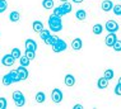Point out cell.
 <instances>
[{"label":"cell","instance_id":"cell-10","mask_svg":"<svg viewBox=\"0 0 121 109\" xmlns=\"http://www.w3.org/2000/svg\"><path fill=\"white\" fill-rule=\"evenodd\" d=\"M24 46H26V49H29V51H36L37 49V43L33 39H26Z\"/></svg>","mask_w":121,"mask_h":109},{"label":"cell","instance_id":"cell-3","mask_svg":"<svg viewBox=\"0 0 121 109\" xmlns=\"http://www.w3.org/2000/svg\"><path fill=\"white\" fill-rule=\"evenodd\" d=\"M51 48H52V51H54L55 53H59V52L65 51V49L68 48V44H66V42H65L64 39L60 38V39H59V41L56 42V43L51 46Z\"/></svg>","mask_w":121,"mask_h":109},{"label":"cell","instance_id":"cell-21","mask_svg":"<svg viewBox=\"0 0 121 109\" xmlns=\"http://www.w3.org/2000/svg\"><path fill=\"white\" fill-rule=\"evenodd\" d=\"M42 6L45 9H54L55 3H54V0H43L42 1Z\"/></svg>","mask_w":121,"mask_h":109},{"label":"cell","instance_id":"cell-35","mask_svg":"<svg viewBox=\"0 0 121 109\" xmlns=\"http://www.w3.org/2000/svg\"><path fill=\"white\" fill-rule=\"evenodd\" d=\"M73 109H83V105L82 104H75Z\"/></svg>","mask_w":121,"mask_h":109},{"label":"cell","instance_id":"cell-39","mask_svg":"<svg viewBox=\"0 0 121 109\" xmlns=\"http://www.w3.org/2000/svg\"><path fill=\"white\" fill-rule=\"evenodd\" d=\"M0 34H1V32H0Z\"/></svg>","mask_w":121,"mask_h":109},{"label":"cell","instance_id":"cell-25","mask_svg":"<svg viewBox=\"0 0 121 109\" xmlns=\"http://www.w3.org/2000/svg\"><path fill=\"white\" fill-rule=\"evenodd\" d=\"M29 58L27 57V56H21V58H19V64H21V66H26V67H27V66H29Z\"/></svg>","mask_w":121,"mask_h":109},{"label":"cell","instance_id":"cell-15","mask_svg":"<svg viewBox=\"0 0 121 109\" xmlns=\"http://www.w3.org/2000/svg\"><path fill=\"white\" fill-rule=\"evenodd\" d=\"M45 100H46V94H45L43 91H38V93L36 94V101H37L38 104H42V103H45Z\"/></svg>","mask_w":121,"mask_h":109},{"label":"cell","instance_id":"cell-23","mask_svg":"<svg viewBox=\"0 0 121 109\" xmlns=\"http://www.w3.org/2000/svg\"><path fill=\"white\" fill-rule=\"evenodd\" d=\"M103 76L110 81V80H112V79H113V76H115V72H113V70H111V69H107V70H104Z\"/></svg>","mask_w":121,"mask_h":109},{"label":"cell","instance_id":"cell-26","mask_svg":"<svg viewBox=\"0 0 121 109\" xmlns=\"http://www.w3.org/2000/svg\"><path fill=\"white\" fill-rule=\"evenodd\" d=\"M9 74H10V76H12L13 82H19V81H21V79H19V76H18L17 70H12V71H9Z\"/></svg>","mask_w":121,"mask_h":109},{"label":"cell","instance_id":"cell-38","mask_svg":"<svg viewBox=\"0 0 121 109\" xmlns=\"http://www.w3.org/2000/svg\"><path fill=\"white\" fill-rule=\"evenodd\" d=\"M119 82H120V84H121V77H120V79H119Z\"/></svg>","mask_w":121,"mask_h":109},{"label":"cell","instance_id":"cell-5","mask_svg":"<svg viewBox=\"0 0 121 109\" xmlns=\"http://www.w3.org/2000/svg\"><path fill=\"white\" fill-rule=\"evenodd\" d=\"M104 28L108 31V33H116L119 31V24L116 20H107L104 24Z\"/></svg>","mask_w":121,"mask_h":109},{"label":"cell","instance_id":"cell-27","mask_svg":"<svg viewBox=\"0 0 121 109\" xmlns=\"http://www.w3.org/2000/svg\"><path fill=\"white\" fill-rule=\"evenodd\" d=\"M12 55H13V57L15 58V60H19L21 58V56H22V52H21V49L17 48V47H14L12 49Z\"/></svg>","mask_w":121,"mask_h":109},{"label":"cell","instance_id":"cell-30","mask_svg":"<svg viewBox=\"0 0 121 109\" xmlns=\"http://www.w3.org/2000/svg\"><path fill=\"white\" fill-rule=\"evenodd\" d=\"M26 56L29 58V60H35L36 57V51H29V49H26Z\"/></svg>","mask_w":121,"mask_h":109},{"label":"cell","instance_id":"cell-29","mask_svg":"<svg viewBox=\"0 0 121 109\" xmlns=\"http://www.w3.org/2000/svg\"><path fill=\"white\" fill-rule=\"evenodd\" d=\"M52 14H55V15H57V16H63V15H65L64 14V12H63V9H61V6H57V8H55L54 9V13Z\"/></svg>","mask_w":121,"mask_h":109},{"label":"cell","instance_id":"cell-24","mask_svg":"<svg viewBox=\"0 0 121 109\" xmlns=\"http://www.w3.org/2000/svg\"><path fill=\"white\" fill-rule=\"evenodd\" d=\"M50 31H48V29H42V31L40 32V38L42 39V41H45V39H47L48 37H50Z\"/></svg>","mask_w":121,"mask_h":109},{"label":"cell","instance_id":"cell-14","mask_svg":"<svg viewBox=\"0 0 121 109\" xmlns=\"http://www.w3.org/2000/svg\"><path fill=\"white\" fill-rule=\"evenodd\" d=\"M97 86L99 88V89H106L107 86H108V80H107L106 77H101V79H98V81H97Z\"/></svg>","mask_w":121,"mask_h":109},{"label":"cell","instance_id":"cell-18","mask_svg":"<svg viewBox=\"0 0 121 109\" xmlns=\"http://www.w3.org/2000/svg\"><path fill=\"white\" fill-rule=\"evenodd\" d=\"M92 32H93V34H101V33L103 32V25L102 24H99V23H97V24H94L93 25V28H92Z\"/></svg>","mask_w":121,"mask_h":109},{"label":"cell","instance_id":"cell-4","mask_svg":"<svg viewBox=\"0 0 121 109\" xmlns=\"http://www.w3.org/2000/svg\"><path fill=\"white\" fill-rule=\"evenodd\" d=\"M63 98H64V95H63V91H61L60 89H59V88L52 89V93H51V99H52V101H54L55 104L61 103V101H63Z\"/></svg>","mask_w":121,"mask_h":109},{"label":"cell","instance_id":"cell-34","mask_svg":"<svg viewBox=\"0 0 121 109\" xmlns=\"http://www.w3.org/2000/svg\"><path fill=\"white\" fill-rule=\"evenodd\" d=\"M115 94L121 97V84H120V82H117V85L115 86Z\"/></svg>","mask_w":121,"mask_h":109},{"label":"cell","instance_id":"cell-16","mask_svg":"<svg viewBox=\"0 0 121 109\" xmlns=\"http://www.w3.org/2000/svg\"><path fill=\"white\" fill-rule=\"evenodd\" d=\"M9 19H10V22H13V23L19 22V19H21V14H19V12H17V10L12 12L10 14H9Z\"/></svg>","mask_w":121,"mask_h":109},{"label":"cell","instance_id":"cell-2","mask_svg":"<svg viewBox=\"0 0 121 109\" xmlns=\"http://www.w3.org/2000/svg\"><path fill=\"white\" fill-rule=\"evenodd\" d=\"M12 98H13V100H14V103H15V105H17L18 108H22L26 104V99H24V95H23L22 91H19V90L13 91Z\"/></svg>","mask_w":121,"mask_h":109},{"label":"cell","instance_id":"cell-22","mask_svg":"<svg viewBox=\"0 0 121 109\" xmlns=\"http://www.w3.org/2000/svg\"><path fill=\"white\" fill-rule=\"evenodd\" d=\"M61 6V9H63V12H64V14H69V13L71 12V4L70 3H68V1H65L63 5H60Z\"/></svg>","mask_w":121,"mask_h":109},{"label":"cell","instance_id":"cell-6","mask_svg":"<svg viewBox=\"0 0 121 109\" xmlns=\"http://www.w3.org/2000/svg\"><path fill=\"white\" fill-rule=\"evenodd\" d=\"M14 62H15V58L13 57V55H5L4 57L1 58V64L3 66H6V67H10V66L14 65Z\"/></svg>","mask_w":121,"mask_h":109},{"label":"cell","instance_id":"cell-8","mask_svg":"<svg viewBox=\"0 0 121 109\" xmlns=\"http://www.w3.org/2000/svg\"><path fill=\"white\" fill-rule=\"evenodd\" d=\"M116 41H117V37H116L115 33H108L106 39H104V43H106V46H108V47H112Z\"/></svg>","mask_w":121,"mask_h":109},{"label":"cell","instance_id":"cell-32","mask_svg":"<svg viewBox=\"0 0 121 109\" xmlns=\"http://www.w3.org/2000/svg\"><path fill=\"white\" fill-rule=\"evenodd\" d=\"M112 10L113 13H115V15H121V5H113V8H112Z\"/></svg>","mask_w":121,"mask_h":109},{"label":"cell","instance_id":"cell-37","mask_svg":"<svg viewBox=\"0 0 121 109\" xmlns=\"http://www.w3.org/2000/svg\"><path fill=\"white\" fill-rule=\"evenodd\" d=\"M60 1H63V3H65V1H69V0H60Z\"/></svg>","mask_w":121,"mask_h":109},{"label":"cell","instance_id":"cell-13","mask_svg":"<svg viewBox=\"0 0 121 109\" xmlns=\"http://www.w3.org/2000/svg\"><path fill=\"white\" fill-rule=\"evenodd\" d=\"M32 27H33V31L36 33H40L42 29H43V23L40 22V20H35L32 23Z\"/></svg>","mask_w":121,"mask_h":109},{"label":"cell","instance_id":"cell-11","mask_svg":"<svg viewBox=\"0 0 121 109\" xmlns=\"http://www.w3.org/2000/svg\"><path fill=\"white\" fill-rule=\"evenodd\" d=\"M83 47V42H82L80 38H74L73 42H71V48L74 51H79V49Z\"/></svg>","mask_w":121,"mask_h":109},{"label":"cell","instance_id":"cell-19","mask_svg":"<svg viewBox=\"0 0 121 109\" xmlns=\"http://www.w3.org/2000/svg\"><path fill=\"white\" fill-rule=\"evenodd\" d=\"M13 84V80H12V76H10V74H5L4 75V77H3V85H5V86H9V85H12Z\"/></svg>","mask_w":121,"mask_h":109},{"label":"cell","instance_id":"cell-17","mask_svg":"<svg viewBox=\"0 0 121 109\" xmlns=\"http://www.w3.org/2000/svg\"><path fill=\"white\" fill-rule=\"evenodd\" d=\"M59 39H60V38H59L57 37V36H50V37H48L47 39H45V43H46L47 46H52V44H55V43H56V42L59 41Z\"/></svg>","mask_w":121,"mask_h":109},{"label":"cell","instance_id":"cell-1","mask_svg":"<svg viewBox=\"0 0 121 109\" xmlns=\"http://www.w3.org/2000/svg\"><path fill=\"white\" fill-rule=\"evenodd\" d=\"M48 27H50V31L57 33L63 29V22H61V18L55 14H51L48 16Z\"/></svg>","mask_w":121,"mask_h":109},{"label":"cell","instance_id":"cell-7","mask_svg":"<svg viewBox=\"0 0 121 109\" xmlns=\"http://www.w3.org/2000/svg\"><path fill=\"white\" fill-rule=\"evenodd\" d=\"M17 72H18V76H19V79H21V81L27 80V79H28L29 72H28V70H27V67H26V66H21V67H18L17 69Z\"/></svg>","mask_w":121,"mask_h":109},{"label":"cell","instance_id":"cell-28","mask_svg":"<svg viewBox=\"0 0 121 109\" xmlns=\"http://www.w3.org/2000/svg\"><path fill=\"white\" fill-rule=\"evenodd\" d=\"M6 8H8V1L6 0H0V14L4 13L6 10Z\"/></svg>","mask_w":121,"mask_h":109},{"label":"cell","instance_id":"cell-12","mask_svg":"<svg viewBox=\"0 0 121 109\" xmlns=\"http://www.w3.org/2000/svg\"><path fill=\"white\" fill-rule=\"evenodd\" d=\"M64 82H65V85H66V86L71 88V86H74V85H75V77L73 76V75L68 74L66 76H65V80H64Z\"/></svg>","mask_w":121,"mask_h":109},{"label":"cell","instance_id":"cell-9","mask_svg":"<svg viewBox=\"0 0 121 109\" xmlns=\"http://www.w3.org/2000/svg\"><path fill=\"white\" fill-rule=\"evenodd\" d=\"M113 5H115V4H113L111 0H103L102 4H101V8H102L103 12H111V10H112V8H113Z\"/></svg>","mask_w":121,"mask_h":109},{"label":"cell","instance_id":"cell-20","mask_svg":"<svg viewBox=\"0 0 121 109\" xmlns=\"http://www.w3.org/2000/svg\"><path fill=\"white\" fill-rule=\"evenodd\" d=\"M75 16H77L78 20H84V19L87 18V13H86V10H83V9H79V10L75 13Z\"/></svg>","mask_w":121,"mask_h":109},{"label":"cell","instance_id":"cell-36","mask_svg":"<svg viewBox=\"0 0 121 109\" xmlns=\"http://www.w3.org/2000/svg\"><path fill=\"white\" fill-rule=\"evenodd\" d=\"M73 3H75V4H80V3H83L84 0H71Z\"/></svg>","mask_w":121,"mask_h":109},{"label":"cell","instance_id":"cell-33","mask_svg":"<svg viewBox=\"0 0 121 109\" xmlns=\"http://www.w3.org/2000/svg\"><path fill=\"white\" fill-rule=\"evenodd\" d=\"M8 107V101L5 98H0V109H5Z\"/></svg>","mask_w":121,"mask_h":109},{"label":"cell","instance_id":"cell-31","mask_svg":"<svg viewBox=\"0 0 121 109\" xmlns=\"http://www.w3.org/2000/svg\"><path fill=\"white\" fill-rule=\"evenodd\" d=\"M112 48L115 49L116 52H121V41H119V39H117V41L115 42V44L112 46Z\"/></svg>","mask_w":121,"mask_h":109}]
</instances>
